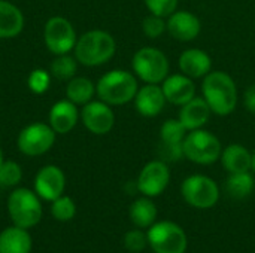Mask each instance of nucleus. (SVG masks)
<instances>
[{"mask_svg":"<svg viewBox=\"0 0 255 253\" xmlns=\"http://www.w3.org/2000/svg\"><path fill=\"white\" fill-rule=\"evenodd\" d=\"M3 163V152H1V149H0V164Z\"/></svg>","mask_w":255,"mask_h":253,"instance_id":"nucleus-37","label":"nucleus"},{"mask_svg":"<svg viewBox=\"0 0 255 253\" xmlns=\"http://www.w3.org/2000/svg\"><path fill=\"white\" fill-rule=\"evenodd\" d=\"M158 152H160V157L164 163H176L181 158H184L182 143H163V142H160Z\"/></svg>","mask_w":255,"mask_h":253,"instance_id":"nucleus-34","label":"nucleus"},{"mask_svg":"<svg viewBox=\"0 0 255 253\" xmlns=\"http://www.w3.org/2000/svg\"><path fill=\"white\" fill-rule=\"evenodd\" d=\"M142 30H143V34L146 37L157 39L167 31V24H166V19L163 16L149 13L142 21Z\"/></svg>","mask_w":255,"mask_h":253,"instance_id":"nucleus-30","label":"nucleus"},{"mask_svg":"<svg viewBox=\"0 0 255 253\" xmlns=\"http://www.w3.org/2000/svg\"><path fill=\"white\" fill-rule=\"evenodd\" d=\"M66 186V177L61 169L57 166H45L42 167L34 177V192L39 198L45 201H54L55 198L63 195Z\"/></svg>","mask_w":255,"mask_h":253,"instance_id":"nucleus-13","label":"nucleus"},{"mask_svg":"<svg viewBox=\"0 0 255 253\" xmlns=\"http://www.w3.org/2000/svg\"><path fill=\"white\" fill-rule=\"evenodd\" d=\"M49 82H51L49 73H46L43 69H34L27 79L28 88L34 94H43L49 88Z\"/></svg>","mask_w":255,"mask_h":253,"instance_id":"nucleus-31","label":"nucleus"},{"mask_svg":"<svg viewBox=\"0 0 255 253\" xmlns=\"http://www.w3.org/2000/svg\"><path fill=\"white\" fill-rule=\"evenodd\" d=\"M96 92V85L88 78H72L66 88V97L75 104H87Z\"/></svg>","mask_w":255,"mask_h":253,"instance_id":"nucleus-25","label":"nucleus"},{"mask_svg":"<svg viewBox=\"0 0 255 253\" xmlns=\"http://www.w3.org/2000/svg\"><path fill=\"white\" fill-rule=\"evenodd\" d=\"M167 33L179 42H191L202 31L200 19L190 10H175L167 16Z\"/></svg>","mask_w":255,"mask_h":253,"instance_id":"nucleus-14","label":"nucleus"},{"mask_svg":"<svg viewBox=\"0 0 255 253\" xmlns=\"http://www.w3.org/2000/svg\"><path fill=\"white\" fill-rule=\"evenodd\" d=\"M244 104L250 113L255 115V84H251L244 94Z\"/></svg>","mask_w":255,"mask_h":253,"instance_id":"nucleus-35","label":"nucleus"},{"mask_svg":"<svg viewBox=\"0 0 255 253\" xmlns=\"http://www.w3.org/2000/svg\"><path fill=\"white\" fill-rule=\"evenodd\" d=\"M117 51L115 39L103 30H90L84 33L75 45V58L88 67L108 63Z\"/></svg>","mask_w":255,"mask_h":253,"instance_id":"nucleus-3","label":"nucleus"},{"mask_svg":"<svg viewBox=\"0 0 255 253\" xmlns=\"http://www.w3.org/2000/svg\"><path fill=\"white\" fill-rule=\"evenodd\" d=\"M146 243H148V237L140 230H131L124 237V246H126V249L133 253L142 252L146 248Z\"/></svg>","mask_w":255,"mask_h":253,"instance_id":"nucleus-33","label":"nucleus"},{"mask_svg":"<svg viewBox=\"0 0 255 253\" xmlns=\"http://www.w3.org/2000/svg\"><path fill=\"white\" fill-rule=\"evenodd\" d=\"M184 200L196 209H211L220 200V189L215 180L203 174L188 176L181 185Z\"/></svg>","mask_w":255,"mask_h":253,"instance_id":"nucleus-8","label":"nucleus"},{"mask_svg":"<svg viewBox=\"0 0 255 253\" xmlns=\"http://www.w3.org/2000/svg\"><path fill=\"white\" fill-rule=\"evenodd\" d=\"M55 131L51 125L43 122H34L21 130L16 139L19 152L27 157H39L48 152L55 142Z\"/></svg>","mask_w":255,"mask_h":253,"instance_id":"nucleus-9","label":"nucleus"},{"mask_svg":"<svg viewBox=\"0 0 255 253\" xmlns=\"http://www.w3.org/2000/svg\"><path fill=\"white\" fill-rule=\"evenodd\" d=\"M148 10L154 15L167 18L178 9V0H143Z\"/></svg>","mask_w":255,"mask_h":253,"instance_id":"nucleus-32","label":"nucleus"},{"mask_svg":"<svg viewBox=\"0 0 255 253\" xmlns=\"http://www.w3.org/2000/svg\"><path fill=\"white\" fill-rule=\"evenodd\" d=\"M137 89L139 84L136 75L120 69L103 75L96 85V94L109 106H121L130 103L134 100Z\"/></svg>","mask_w":255,"mask_h":253,"instance_id":"nucleus-2","label":"nucleus"},{"mask_svg":"<svg viewBox=\"0 0 255 253\" xmlns=\"http://www.w3.org/2000/svg\"><path fill=\"white\" fill-rule=\"evenodd\" d=\"M220 160L229 173H244L251 170V152L244 145H229L223 149Z\"/></svg>","mask_w":255,"mask_h":253,"instance_id":"nucleus-22","label":"nucleus"},{"mask_svg":"<svg viewBox=\"0 0 255 253\" xmlns=\"http://www.w3.org/2000/svg\"><path fill=\"white\" fill-rule=\"evenodd\" d=\"M178 66L181 73L187 75L188 78L203 79L212 70V60L208 52L197 48H190L179 55Z\"/></svg>","mask_w":255,"mask_h":253,"instance_id":"nucleus-17","label":"nucleus"},{"mask_svg":"<svg viewBox=\"0 0 255 253\" xmlns=\"http://www.w3.org/2000/svg\"><path fill=\"white\" fill-rule=\"evenodd\" d=\"M170 180V170L163 160H154L148 163L139 173L136 180L137 191L145 197H157L164 192Z\"/></svg>","mask_w":255,"mask_h":253,"instance_id":"nucleus-11","label":"nucleus"},{"mask_svg":"<svg viewBox=\"0 0 255 253\" xmlns=\"http://www.w3.org/2000/svg\"><path fill=\"white\" fill-rule=\"evenodd\" d=\"M255 180L251 171L244 173H230L226 180V191L235 200H244L251 195L254 191Z\"/></svg>","mask_w":255,"mask_h":253,"instance_id":"nucleus-24","label":"nucleus"},{"mask_svg":"<svg viewBox=\"0 0 255 253\" xmlns=\"http://www.w3.org/2000/svg\"><path fill=\"white\" fill-rule=\"evenodd\" d=\"M253 174H255V152L251 154V170H250Z\"/></svg>","mask_w":255,"mask_h":253,"instance_id":"nucleus-36","label":"nucleus"},{"mask_svg":"<svg viewBox=\"0 0 255 253\" xmlns=\"http://www.w3.org/2000/svg\"><path fill=\"white\" fill-rule=\"evenodd\" d=\"M76 61H78L76 58H73L67 54L58 55L51 63V73L58 79H72L78 70Z\"/></svg>","mask_w":255,"mask_h":253,"instance_id":"nucleus-27","label":"nucleus"},{"mask_svg":"<svg viewBox=\"0 0 255 253\" xmlns=\"http://www.w3.org/2000/svg\"><path fill=\"white\" fill-rule=\"evenodd\" d=\"M202 94L212 113L218 116H227L233 113L239 100L236 82L229 73L221 70H211L203 78Z\"/></svg>","mask_w":255,"mask_h":253,"instance_id":"nucleus-1","label":"nucleus"},{"mask_svg":"<svg viewBox=\"0 0 255 253\" xmlns=\"http://www.w3.org/2000/svg\"><path fill=\"white\" fill-rule=\"evenodd\" d=\"M133 101H134V107L137 113L145 118L158 116L167 103L164 92L161 89V85H157V84H145L142 88L137 89Z\"/></svg>","mask_w":255,"mask_h":253,"instance_id":"nucleus-15","label":"nucleus"},{"mask_svg":"<svg viewBox=\"0 0 255 253\" xmlns=\"http://www.w3.org/2000/svg\"><path fill=\"white\" fill-rule=\"evenodd\" d=\"M130 219L137 228H149L157 219V206L149 197L137 198L130 206Z\"/></svg>","mask_w":255,"mask_h":253,"instance_id":"nucleus-23","label":"nucleus"},{"mask_svg":"<svg viewBox=\"0 0 255 253\" xmlns=\"http://www.w3.org/2000/svg\"><path fill=\"white\" fill-rule=\"evenodd\" d=\"M22 179V170L15 161H3L0 164V186L12 188L16 186Z\"/></svg>","mask_w":255,"mask_h":253,"instance_id":"nucleus-29","label":"nucleus"},{"mask_svg":"<svg viewBox=\"0 0 255 253\" xmlns=\"http://www.w3.org/2000/svg\"><path fill=\"white\" fill-rule=\"evenodd\" d=\"M24 27L22 12L10 1L0 0V39L18 36Z\"/></svg>","mask_w":255,"mask_h":253,"instance_id":"nucleus-21","label":"nucleus"},{"mask_svg":"<svg viewBox=\"0 0 255 253\" xmlns=\"http://www.w3.org/2000/svg\"><path fill=\"white\" fill-rule=\"evenodd\" d=\"M148 245L155 253H185L188 240L184 230L170 221L155 222L148 230Z\"/></svg>","mask_w":255,"mask_h":253,"instance_id":"nucleus-7","label":"nucleus"},{"mask_svg":"<svg viewBox=\"0 0 255 253\" xmlns=\"http://www.w3.org/2000/svg\"><path fill=\"white\" fill-rule=\"evenodd\" d=\"M82 122L88 131H91L96 136L108 134L115 124V113L111 109V106L102 100L99 101H90L84 104V109L81 112Z\"/></svg>","mask_w":255,"mask_h":253,"instance_id":"nucleus-12","label":"nucleus"},{"mask_svg":"<svg viewBox=\"0 0 255 253\" xmlns=\"http://www.w3.org/2000/svg\"><path fill=\"white\" fill-rule=\"evenodd\" d=\"M184 157L200 166H211L221 157L223 146L220 139L203 128L188 131L184 139Z\"/></svg>","mask_w":255,"mask_h":253,"instance_id":"nucleus-5","label":"nucleus"},{"mask_svg":"<svg viewBox=\"0 0 255 253\" xmlns=\"http://www.w3.org/2000/svg\"><path fill=\"white\" fill-rule=\"evenodd\" d=\"M43 37L48 49L55 55H63L75 49L76 45V31L70 21L63 16H52L48 19Z\"/></svg>","mask_w":255,"mask_h":253,"instance_id":"nucleus-10","label":"nucleus"},{"mask_svg":"<svg viewBox=\"0 0 255 253\" xmlns=\"http://www.w3.org/2000/svg\"><path fill=\"white\" fill-rule=\"evenodd\" d=\"M33 239L28 230L21 227H9L0 233V253H30Z\"/></svg>","mask_w":255,"mask_h":253,"instance_id":"nucleus-20","label":"nucleus"},{"mask_svg":"<svg viewBox=\"0 0 255 253\" xmlns=\"http://www.w3.org/2000/svg\"><path fill=\"white\" fill-rule=\"evenodd\" d=\"M51 213L54 216V219L60 221V222H67L72 221L76 215V206L73 203V200L70 197L61 195L58 198H55L51 204Z\"/></svg>","mask_w":255,"mask_h":253,"instance_id":"nucleus-28","label":"nucleus"},{"mask_svg":"<svg viewBox=\"0 0 255 253\" xmlns=\"http://www.w3.org/2000/svg\"><path fill=\"white\" fill-rule=\"evenodd\" d=\"M79 112L70 100L57 101L49 110V125L58 134H66L76 125Z\"/></svg>","mask_w":255,"mask_h":253,"instance_id":"nucleus-19","label":"nucleus"},{"mask_svg":"<svg viewBox=\"0 0 255 253\" xmlns=\"http://www.w3.org/2000/svg\"><path fill=\"white\" fill-rule=\"evenodd\" d=\"M7 213L16 227L25 230L36 227L43 213L39 195L27 188H16L7 198Z\"/></svg>","mask_w":255,"mask_h":253,"instance_id":"nucleus-4","label":"nucleus"},{"mask_svg":"<svg viewBox=\"0 0 255 253\" xmlns=\"http://www.w3.org/2000/svg\"><path fill=\"white\" fill-rule=\"evenodd\" d=\"M133 73L145 84L160 85L169 76V60L166 54L154 46L140 48L131 60Z\"/></svg>","mask_w":255,"mask_h":253,"instance_id":"nucleus-6","label":"nucleus"},{"mask_svg":"<svg viewBox=\"0 0 255 253\" xmlns=\"http://www.w3.org/2000/svg\"><path fill=\"white\" fill-rule=\"evenodd\" d=\"M211 113L212 110L206 103V100L203 97L196 95L194 98H191L190 101L181 106L178 119L187 128V131H193V130L203 128L208 124Z\"/></svg>","mask_w":255,"mask_h":253,"instance_id":"nucleus-18","label":"nucleus"},{"mask_svg":"<svg viewBox=\"0 0 255 253\" xmlns=\"http://www.w3.org/2000/svg\"><path fill=\"white\" fill-rule=\"evenodd\" d=\"M187 128L179 119H167L160 128V142L163 143H184L187 136Z\"/></svg>","mask_w":255,"mask_h":253,"instance_id":"nucleus-26","label":"nucleus"},{"mask_svg":"<svg viewBox=\"0 0 255 253\" xmlns=\"http://www.w3.org/2000/svg\"><path fill=\"white\" fill-rule=\"evenodd\" d=\"M161 89L164 92L167 103H172L175 106H182L196 97L194 79L188 78L184 73L169 75L161 82Z\"/></svg>","mask_w":255,"mask_h":253,"instance_id":"nucleus-16","label":"nucleus"}]
</instances>
